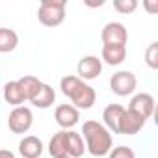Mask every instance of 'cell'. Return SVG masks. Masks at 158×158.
<instances>
[{"instance_id":"cell-24","label":"cell","mask_w":158,"mask_h":158,"mask_svg":"<svg viewBox=\"0 0 158 158\" xmlns=\"http://www.w3.org/2000/svg\"><path fill=\"white\" fill-rule=\"evenodd\" d=\"M145 8L149 13H156L158 11V2H145Z\"/></svg>"},{"instance_id":"cell-2","label":"cell","mask_w":158,"mask_h":158,"mask_svg":"<svg viewBox=\"0 0 158 158\" xmlns=\"http://www.w3.org/2000/svg\"><path fill=\"white\" fill-rule=\"evenodd\" d=\"M37 19L43 26H60L65 21V0H43L37 10Z\"/></svg>"},{"instance_id":"cell-16","label":"cell","mask_w":158,"mask_h":158,"mask_svg":"<svg viewBox=\"0 0 158 158\" xmlns=\"http://www.w3.org/2000/svg\"><path fill=\"white\" fill-rule=\"evenodd\" d=\"M54 101H56V91H54L48 84H41L39 91L30 99V102H32L35 108H41V110L50 108V106L54 104Z\"/></svg>"},{"instance_id":"cell-17","label":"cell","mask_w":158,"mask_h":158,"mask_svg":"<svg viewBox=\"0 0 158 158\" xmlns=\"http://www.w3.org/2000/svg\"><path fill=\"white\" fill-rule=\"evenodd\" d=\"M19 45V35L11 28H0V52L6 54L15 50Z\"/></svg>"},{"instance_id":"cell-4","label":"cell","mask_w":158,"mask_h":158,"mask_svg":"<svg viewBox=\"0 0 158 158\" xmlns=\"http://www.w3.org/2000/svg\"><path fill=\"white\" fill-rule=\"evenodd\" d=\"M138 86V78L132 71H117L110 78V88L115 95L119 97H128L136 91Z\"/></svg>"},{"instance_id":"cell-20","label":"cell","mask_w":158,"mask_h":158,"mask_svg":"<svg viewBox=\"0 0 158 158\" xmlns=\"http://www.w3.org/2000/svg\"><path fill=\"white\" fill-rule=\"evenodd\" d=\"M84 80H80L78 76H74V74H67V76H63L61 78V82H60V89H61V93L65 95V97H71L76 89H78V86H80Z\"/></svg>"},{"instance_id":"cell-6","label":"cell","mask_w":158,"mask_h":158,"mask_svg":"<svg viewBox=\"0 0 158 158\" xmlns=\"http://www.w3.org/2000/svg\"><path fill=\"white\" fill-rule=\"evenodd\" d=\"M128 110L134 112L138 117H141L143 121H147L152 114H154V97L151 93H138L130 99Z\"/></svg>"},{"instance_id":"cell-10","label":"cell","mask_w":158,"mask_h":158,"mask_svg":"<svg viewBox=\"0 0 158 158\" xmlns=\"http://www.w3.org/2000/svg\"><path fill=\"white\" fill-rule=\"evenodd\" d=\"M127 108H123L121 104H108L102 112V121H104V127L108 132H114V134H119V123H121V117L125 114Z\"/></svg>"},{"instance_id":"cell-14","label":"cell","mask_w":158,"mask_h":158,"mask_svg":"<svg viewBox=\"0 0 158 158\" xmlns=\"http://www.w3.org/2000/svg\"><path fill=\"white\" fill-rule=\"evenodd\" d=\"M127 58V47L125 45H102L101 61L108 65H121Z\"/></svg>"},{"instance_id":"cell-15","label":"cell","mask_w":158,"mask_h":158,"mask_svg":"<svg viewBox=\"0 0 158 158\" xmlns=\"http://www.w3.org/2000/svg\"><path fill=\"white\" fill-rule=\"evenodd\" d=\"M2 95H4V101L8 104L15 106V108L17 106H23L24 101H26V97H24V93H23V89H21V86H19L17 80L6 82L4 84V89H2Z\"/></svg>"},{"instance_id":"cell-9","label":"cell","mask_w":158,"mask_h":158,"mask_svg":"<svg viewBox=\"0 0 158 158\" xmlns=\"http://www.w3.org/2000/svg\"><path fill=\"white\" fill-rule=\"evenodd\" d=\"M54 119L61 128H73L78 119H80V112H78L73 104H60L54 112Z\"/></svg>"},{"instance_id":"cell-8","label":"cell","mask_w":158,"mask_h":158,"mask_svg":"<svg viewBox=\"0 0 158 158\" xmlns=\"http://www.w3.org/2000/svg\"><path fill=\"white\" fill-rule=\"evenodd\" d=\"M69 99H71V102H73V106L76 110H89L95 104V101H97V93H95V89L91 86L82 82L80 86H78V89Z\"/></svg>"},{"instance_id":"cell-5","label":"cell","mask_w":158,"mask_h":158,"mask_svg":"<svg viewBox=\"0 0 158 158\" xmlns=\"http://www.w3.org/2000/svg\"><path fill=\"white\" fill-rule=\"evenodd\" d=\"M101 39H102V45H125L127 47V41H128L127 26L123 23L112 21V23L104 24V28L101 32Z\"/></svg>"},{"instance_id":"cell-23","label":"cell","mask_w":158,"mask_h":158,"mask_svg":"<svg viewBox=\"0 0 158 158\" xmlns=\"http://www.w3.org/2000/svg\"><path fill=\"white\" fill-rule=\"evenodd\" d=\"M108 158H136V152L127 145H119L108 152Z\"/></svg>"},{"instance_id":"cell-11","label":"cell","mask_w":158,"mask_h":158,"mask_svg":"<svg viewBox=\"0 0 158 158\" xmlns=\"http://www.w3.org/2000/svg\"><path fill=\"white\" fill-rule=\"evenodd\" d=\"M143 125H145V121L141 117H138L130 110H125V114L121 117V123H119V134H123V136H134V134H138L143 128Z\"/></svg>"},{"instance_id":"cell-26","label":"cell","mask_w":158,"mask_h":158,"mask_svg":"<svg viewBox=\"0 0 158 158\" xmlns=\"http://www.w3.org/2000/svg\"><path fill=\"white\" fill-rule=\"evenodd\" d=\"M86 6H89V8H101V6H104V0H99V2H86Z\"/></svg>"},{"instance_id":"cell-21","label":"cell","mask_w":158,"mask_h":158,"mask_svg":"<svg viewBox=\"0 0 158 158\" xmlns=\"http://www.w3.org/2000/svg\"><path fill=\"white\" fill-rule=\"evenodd\" d=\"M114 8L123 15H130L138 10V0H114Z\"/></svg>"},{"instance_id":"cell-27","label":"cell","mask_w":158,"mask_h":158,"mask_svg":"<svg viewBox=\"0 0 158 158\" xmlns=\"http://www.w3.org/2000/svg\"><path fill=\"white\" fill-rule=\"evenodd\" d=\"M65 158H69V156H65Z\"/></svg>"},{"instance_id":"cell-18","label":"cell","mask_w":158,"mask_h":158,"mask_svg":"<svg viewBox=\"0 0 158 158\" xmlns=\"http://www.w3.org/2000/svg\"><path fill=\"white\" fill-rule=\"evenodd\" d=\"M48 154L52 158H65L67 156V149H65V130L56 132L50 141H48Z\"/></svg>"},{"instance_id":"cell-22","label":"cell","mask_w":158,"mask_h":158,"mask_svg":"<svg viewBox=\"0 0 158 158\" xmlns=\"http://www.w3.org/2000/svg\"><path fill=\"white\" fill-rule=\"evenodd\" d=\"M145 63L151 69H158V43H151L145 50Z\"/></svg>"},{"instance_id":"cell-25","label":"cell","mask_w":158,"mask_h":158,"mask_svg":"<svg viewBox=\"0 0 158 158\" xmlns=\"http://www.w3.org/2000/svg\"><path fill=\"white\" fill-rule=\"evenodd\" d=\"M0 158H15V154L8 149H0Z\"/></svg>"},{"instance_id":"cell-1","label":"cell","mask_w":158,"mask_h":158,"mask_svg":"<svg viewBox=\"0 0 158 158\" xmlns=\"http://www.w3.org/2000/svg\"><path fill=\"white\" fill-rule=\"evenodd\" d=\"M82 134L86 139V151L93 156H106L112 151V134L99 121H86L82 127Z\"/></svg>"},{"instance_id":"cell-12","label":"cell","mask_w":158,"mask_h":158,"mask_svg":"<svg viewBox=\"0 0 158 158\" xmlns=\"http://www.w3.org/2000/svg\"><path fill=\"white\" fill-rule=\"evenodd\" d=\"M65 149L69 158H80L86 152V145L82 139V134L74 130H65Z\"/></svg>"},{"instance_id":"cell-13","label":"cell","mask_w":158,"mask_h":158,"mask_svg":"<svg viewBox=\"0 0 158 158\" xmlns=\"http://www.w3.org/2000/svg\"><path fill=\"white\" fill-rule=\"evenodd\" d=\"M19 154L23 158H39L43 154V141L35 136H24L19 141Z\"/></svg>"},{"instance_id":"cell-7","label":"cell","mask_w":158,"mask_h":158,"mask_svg":"<svg viewBox=\"0 0 158 158\" xmlns=\"http://www.w3.org/2000/svg\"><path fill=\"white\" fill-rule=\"evenodd\" d=\"M76 73L80 80H93L102 73V61L99 56H84L76 65Z\"/></svg>"},{"instance_id":"cell-3","label":"cell","mask_w":158,"mask_h":158,"mask_svg":"<svg viewBox=\"0 0 158 158\" xmlns=\"http://www.w3.org/2000/svg\"><path fill=\"white\" fill-rule=\"evenodd\" d=\"M34 125V114L26 106H17L8 115V127L13 134H26Z\"/></svg>"},{"instance_id":"cell-19","label":"cell","mask_w":158,"mask_h":158,"mask_svg":"<svg viewBox=\"0 0 158 158\" xmlns=\"http://www.w3.org/2000/svg\"><path fill=\"white\" fill-rule=\"evenodd\" d=\"M17 82H19V86H21V89H23L26 101H30V99L39 91V88H41V84H43L39 78H35V76H32V74H26V76L19 78Z\"/></svg>"}]
</instances>
